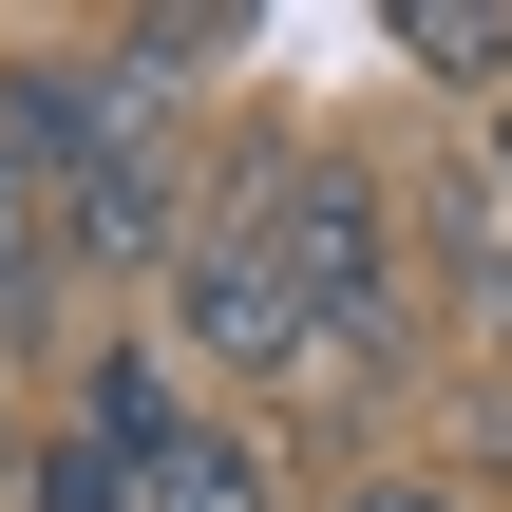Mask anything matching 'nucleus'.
Listing matches in <instances>:
<instances>
[{"label":"nucleus","instance_id":"1","mask_svg":"<svg viewBox=\"0 0 512 512\" xmlns=\"http://www.w3.org/2000/svg\"><path fill=\"white\" fill-rule=\"evenodd\" d=\"M266 190H285V266H304V323H323L304 399H399L418 380V209L361 152H285Z\"/></svg>","mask_w":512,"mask_h":512},{"label":"nucleus","instance_id":"2","mask_svg":"<svg viewBox=\"0 0 512 512\" xmlns=\"http://www.w3.org/2000/svg\"><path fill=\"white\" fill-rule=\"evenodd\" d=\"M266 171H285V152H266ZM266 171L209 190V228L171 247L152 304H171V361H209V380H285V399H304L323 323H304V266H285V190H266Z\"/></svg>","mask_w":512,"mask_h":512},{"label":"nucleus","instance_id":"3","mask_svg":"<svg viewBox=\"0 0 512 512\" xmlns=\"http://www.w3.org/2000/svg\"><path fill=\"white\" fill-rule=\"evenodd\" d=\"M76 437L152 475V456L190 437V361H171V342H95V361H76Z\"/></svg>","mask_w":512,"mask_h":512},{"label":"nucleus","instance_id":"4","mask_svg":"<svg viewBox=\"0 0 512 512\" xmlns=\"http://www.w3.org/2000/svg\"><path fill=\"white\" fill-rule=\"evenodd\" d=\"M133 512H285V475H266V437H247V418H190V437L133 475Z\"/></svg>","mask_w":512,"mask_h":512},{"label":"nucleus","instance_id":"5","mask_svg":"<svg viewBox=\"0 0 512 512\" xmlns=\"http://www.w3.org/2000/svg\"><path fill=\"white\" fill-rule=\"evenodd\" d=\"M380 57H418V76H456V95H475V76H512V19H494V0H399V19H380Z\"/></svg>","mask_w":512,"mask_h":512},{"label":"nucleus","instance_id":"6","mask_svg":"<svg viewBox=\"0 0 512 512\" xmlns=\"http://www.w3.org/2000/svg\"><path fill=\"white\" fill-rule=\"evenodd\" d=\"M114 38H133V57H152V76L190 95L209 57H247V0H152V19H114Z\"/></svg>","mask_w":512,"mask_h":512},{"label":"nucleus","instance_id":"7","mask_svg":"<svg viewBox=\"0 0 512 512\" xmlns=\"http://www.w3.org/2000/svg\"><path fill=\"white\" fill-rule=\"evenodd\" d=\"M0 209L57 228V133H38V76H19V57H0Z\"/></svg>","mask_w":512,"mask_h":512},{"label":"nucleus","instance_id":"8","mask_svg":"<svg viewBox=\"0 0 512 512\" xmlns=\"http://www.w3.org/2000/svg\"><path fill=\"white\" fill-rule=\"evenodd\" d=\"M38 512H133V456H95V437H38Z\"/></svg>","mask_w":512,"mask_h":512},{"label":"nucleus","instance_id":"9","mask_svg":"<svg viewBox=\"0 0 512 512\" xmlns=\"http://www.w3.org/2000/svg\"><path fill=\"white\" fill-rule=\"evenodd\" d=\"M342 512H475V494H456V475H361Z\"/></svg>","mask_w":512,"mask_h":512},{"label":"nucleus","instance_id":"10","mask_svg":"<svg viewBox=\"0 0 512 512\" xmlns=\"http://www.w3.org/2000/svg\"><path fill=\"white\" fill-rule=\"evenodd\" d=\"M0 512H38V437H19V418H0Z\"/></svg>","mask_w":512,"mask_h":512},{"label":"nucleus","instance_id":"11","mask_svg":"<svg viewBox=\"0 0 512 512\" xmlns=\"http://www.w3.org/2000/svg\"><path fill=\"white\" fill-rule=\"evenodd\" d=\"M494 152H512V114H494Z\"/></svg>","mask_w":512,"mask_h":512}]
</instances>
